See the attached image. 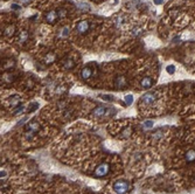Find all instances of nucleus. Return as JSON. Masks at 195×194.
<instances>
[{
    "label": "nucleus",
    "instance_id": "nucleus-18",
    "mask_svg": "<svg viewBox=\"0 0 195 194\" xmlns=\"http://www.w3.org/2000/svg\"><path fill=\"white\" fill-rule=\"evenodd\" d=\"M152 126H153V122H152V121H145L144 124H143V128H144L145 130L151 129Z\"/></svg>",
    "mask_w": 195,
    "mask_h": 194
},
{
    "label": "nucleus",
    "instance_id": "nucleus-23",
    "mask_svg": "<svg viewBox=\"0 0 195 194\" xmlns=\"http://www.w3.org/2000/svg\"><path fill=\"white\" fill-rule=\"evenodd\" d=\"M140 33H141V28H140V27H135V28L133 29L132 34H133V36H138Z\"/></svg>",
    "mask_w": 195,
    "mask_h": 194
},
{
    "label": "nucleus",
    "instance_id": "nucleus-27",
    "mask_svg": "<svg viewBox=\"0 0 195 194\" xmlns=\"http://www.w3.org/2000/svg\"><path fill=\"white\" fill-rule=\"evenodd\" d=\"M163 0H154V4H157V5H160V4H163Z\"/></svg>",
    "mask_w": 195,
    "mask_h": 194
},
{
    "label": "nucleus",
    "instance_id": "nucleus-11",
    "mask_svg": "<svg viewBox=\"0 0 195 194\" xmlns=\"http://www.w3.org/2000/svg\"><path fill=\"white\" fill-rule=\"evenodd\" d=\"M91 75H92V70H91L90 68L85 67V68H83V69H82V73H81L82 78L88 80V78H90V77H91Z\"/></svg>",
    "mask_w": 195,
    "mask_h": 194
},
{
    "label": "nucleus",
    "instance_id": "nucleus-9",
    "mask_svg": "<svg viewBox=\"0 0 195 194\" xmlns=\"http://www.w3.org/2000/svg\"><path fill=\"white\" fill-rule=\"evenodd\" d=\"M185 158H186V162H195V150L194 149L187 151L186 154H185Z\"/></svg>",
    "mask_w": 195,
    "mask_h": 194
},
{
    "label": "nucleus",
    "instance_id": "nucleus-15",
    "mask_svg": "<svg viewBox=\"0 0 195 194\" xmlns=\"http://www.w3.org/2000/svg\"><path fill=\"white\" fill-rule=\"evenodd\" d=\"M2 81H4V82H6V83H11V82L13 81V75H12V74H9V73L4 74V75H2Z\"/></svg>",
    "mask_w": 195,
    "mask_h": 194
},
{
    "label": "nucleus",
    "instance_id": "nucleus-26",
    "mask_svg": "<svg viewBox=\"0 0 195 194\" xmlns=\"http://www.w3.org/2000/svg\"><path fill=\"white\" fill-rule=\"evenodd\" d=\"M68 34H69V28H68V27H65V28H63V33H62V35H63V36H67Z\"/></svg>",
    "mask_w": 195,
    "mask_h": 194
},
{
    "label": "nucleus",
    "instance_id": "nucleus-14",
    "mask_svg": "<svg viewBox=\"0 0 195 194\" xmlns=\"http://www.w3.org/2000/svg\"><path fill=\"white\" fill-rule=\"evenodd\" d=\"M56 60V56L53 54V53H49L46 57H44V62L47 63V65H49V63H53L54 61Z\"/></svg>",
    "mask_w": 195,
    "mask_h": 194
},
{
    "label": "nucleus",
    "instance_id": "nucleus-4",
    "mask_svg": "<svg viewBox=\"0 0 195 194\" xmlns=\"http://www.w3.org/2000/svg\"><path fill=\"white\" fill-rule=\"evenodd\" d=\"M156 99H157L156 94H153V93H146V94H144L143 97H141V103H144L146 105H150V104L154 103Z\"/></svg>",
    "mask_w": 195,
    "mask_h": 194
},
{
    "label": "nucleus",
    "instance_id": "nucleus-5",
    "mask_svg": "<svg viewBox=\"0 0 195 194\" xmlns=\"http://www.w3.org/2000/svg\"><path fill=\"white\" fill-rule=\"evenodd\" d=\"M128 86V80L125 76L120 75V76H117L116 80H115V87L118 88V89H123Z\"/></svg>",
    "mask_w": 195,
    "mask_h": 194
},
{
    "label": "nucleus",
    "instance_id": "nucleus-17",
    "mask_svg": "<svg viewBox=\"0 0 195 194\" xmlns=\"http://www.w3.org/2000/svg\"><path fill=\"white\" fill-rule=\"evenodd\" d=\"M19 102H20V97L19 96H13V98H11V104L14 108H16L19 105Z\"/></svg>",
    "mask_w": 195,
    "mask_h": 194
},
{
    "label": "nucleus",
    "instance_id": "nucleus-19",
    "mask_svg": "<svg viewBox=\"0 0 195 194\" xmlns=\"http://www.w3.org/2000/svg\"><path fill=\"white\" fill-rule=\"evenodd\" d=\"M166 70H167V73H168V74H171V75H173V74L175 73V65H167V68H166Z\"/></svg>",
    "mask_w": 195,
    "mask_h": 194
},
{
    "label": "nucleus",
    "instance_id": "nucleus-7",
    "mask_svg": "<svg viewBox=\"0 0 195 194\" xmlns=\"http://www.w3.org/2000/svg\"><path fill=\"white\" fill-rule=\"evenodd\" d=\"M106 111H108V109L105 106H97L96 109L92 110V116L94 117H102L106 114Z\"/></svg>",
    "mask_w": 195,
    "mask_h": 194
},
{
    "label": "nucleus",
    "instance_id": "nucleus-16",
    "mask_svg": "<svg viewBox=\"0 0 195 194\" xmlns=\"http://www.w3.org/2000/svg\"><path fill=\"white\" fill-rule=\"evenodd\" d=\"M63 68L65 69H71V68H74V61L71 59H67L65 61V63H63Z\"/></svg>",
    "mask_w": 195,
    "mask_h": 194
},
{
    "label": "nucleus",
    "instance_id": "nucleus-6",
    "mask_svg": "<svg viewBox=\"0 0 195 194\" xmlns=\"http://www.w3.org/2000/svg\"><path fill=\"white\" fill-rule=\"evenodd\" d=\"M57 18H59V15H57L56 11H50V12H48L46 14V21L49 22V24H54Z\"/></svg>",
    "mask_w": 195,
    "mask_h": 194
},
{
    "label": "nucleus",
    "instance_id": "nucleus-8",
    "mask_svg": "<svg viewBox=\"0 0 195 194\" xmlns=\"http://www.w3.org/2000/svg\"><path fill=\"white\" fill-rule=\"evenodd\" d=\"M152 83H153V81H152V78L148 77V76L143 77V80L140 81V86H141V88H144V89L151 88V87H152Z\"/></svg>",
    "mask_w": 195,
    "mask_h": 194
},
{
    "label": "nucleus",
    "instance_id": "nucleus-13",
    "mask_svg": "<svg viewBox=\"0 0 195 194\" xmlns=\"http://www.w3.org/2000/svg\"><path fill=\"white\" fill-rule=\"evenodd\" d=\"M14 32H15V27L13 25H9L5 28V35L6 36H12L14 34Z\"/></svg>",
    "mask_w": 195,
    "mask_h": 194
},
{
    "label": "nucleus",
    "instance_id": "nucleus-20",
    "mask_svg": "<svg viewBox=\"0 0 195 194\" xmlns=\"http://www.w3.org/2000/svg\"><path fill=\"white\" fill-rule=\"evenodd\" d=\"M57 15H59V18H65V15H67V11L63 9V8L59 9V11H57Z\"/></svg>",
    "mask_w": 195,
    "mask_h": 194
},
{
    "label": "nucleus",
    "instance_id": "nucleus-1",
    "mask_svg": "<svg viewBox=\"0 0 195 194\" xmlns=\"http://www.w3.org/2000/svg\"><path fill=\"white\" fill-rule=\"evenodd\" d=\"M113 190L117 194H125L129 191V183L125 180H118L113 184Z\"/></svg>",
    "mask_w": 195,
    "mask_h": 194
},
{
    "label": "nucleus",
    "instance_id": "nucleus-21",
    "mask_svg": "<svg viewBox=\"0 0 195 194\" xmlns=\"http://www.w3.org/2000/svg\"><path fill=\"white\" fill-rule=\"evenodd\" d=\"M125 103L128 104V105H130L133 103V96L132 95H128V96H125Z\"/></svg>",
    "mask_w": 195,
    "mask_h": 194
},
{
    "label": "nucleus",
    "instance_id": "nucleus-10",
    "mask_svg": "<svg viewBox=\"0 0 195 194\" xmlns=\"http://www.w3.org/2000/svg\"><path fill=\"white\" fill-rule=\"evenodd\" d=\"M39 129H40V124H39L37 122H31V123L28 124V126H27V131H28V132H33V133L37 132Z\"/></svg>",
    "mask_w": 195,
    "mask_h": 194
},
{
    "label": "nucleus",
    "instance_id": "nucleus-3",
    "mask_svg": "<svg viewBox=\"0 0 195 194\" xmlns=\"http://www.w3.org/2000/svg\"><path fill=\"white\" fill-rule=\"evenodd\" d=\"M89 28H90V24L87 20L80 21L77 24V26H76V31L80 33V34H85V33L89 31Z\"/></svg>",
    "mask_w": 195,
    "mask_h": 194
},
{
    "label": "nucleus",
    "instance_id": "nucleus-29",
    "mask_svg": "<svg viewBox=\"0 0 195 194\" xmlns=\"http://www.w3.org/2000/svg\"><path fill=\"white\" fill-rule=\"evenodd\" d=\"M194 181H195V178H194Z\"/></svg>",
    "mask_w": 195,
    "mask_h": 194
},
{
    "label": "nucleus",
    "instance_id": "nucleus-25",
    "mask_svg": "<svg viewBox=\"0 0 195 194\" xmlns=\"http://www.w3.org/2000/svg\"><path fill=\"white\" fill-rule=\"evenodd\" d=\"M19 2H20L21 5H28V4L31 2V0H19Z\"/></svg>",
    "mask_w": 195,
    "mask_h": 194
},
{
    "label": "nucleus",
    "instance_id": "nucleus-28",
    "mask_svg": "<svg viewBox=\"0 0 195 194\" xmlns=\"http://www.w3.org/2000/svg\"><path fill=\"white\" fill-rule=\"evenodd\" d=\"M13 8H14V9H18V8H19V6H16V5H13Z\"/></svg>",
    "mask_w": 195,
    "mask_h": 194
},
{
    "label": "nucleus",
    "instance_id": "nucleus-22",
    "mask_svg": "<svg viewBox=\"0 0 195 194\" xmlns=\"http://www.w3.org/2000/svg\"><path fill=\"white\" fill-rule=\"evenodd\" d=\"M24 109H25V106H24L22 104H21V105L19 104V105H18V108L14 110V114H20V112H22V111H24Z\"/></svg>",
    "mask_w": 195,
    "mask_h": 194
},
{
    "label": "nucleus",
    "instance_id": "nucleus-24",
    "mask_svg": "<svg viewBox=\"0 0 195 194\" xmlns=\"http://www.w3.org/2000/svg\"><path fill=\"white\" fill-rule=\"evenodd\" d=\"M102 98H103L104 101H108V102H113V99H115L113 97L110 96V95H103V96H102Z\"/></svg>",
    "mask_w": 195,
    "mask_h": 194
},
{
    "label": "nucleus",
    "instance_id": "nucleus-12",
    "mask_svg": "<svg viewBox=\"0 0 195 194\" xmlns=\"http://www.w3.org/2000/svg\"><path fill=\"white\" fill-rule=\"evenodd\" d=\"M27 39H28V33L26 32V31L20 32V34H19V39H18V41H19L20 43H25V42L27 41Z\"/></svg>",
    "mask_w": 195,
    "mask_h": 194
},
{
    "label": "nucleus",
    "instance_id": "nucleus-2",
    "mask_svg": "<svg viewBox=\"0 0 195 194\" xmlns=\"http://www.w3.org/2000/svg\"><path fill=\"white\" fill-rule=\"evenodd\" d=\"M109 172H110V165H109L108 162H102V164H99L97 167H96V170H95V175H96L97 178H103V177H105Z\"/></svg>",
    "mask_w": 195,
    "mask_h": 194
}]
</instances>
